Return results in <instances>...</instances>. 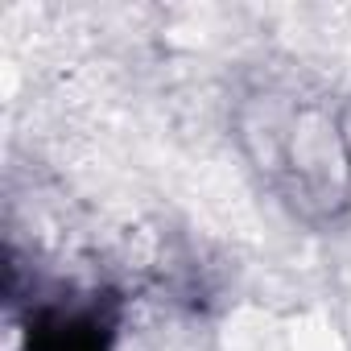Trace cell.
Segmentation results:
<instances>
[{"label": "cell", "instance_id": "1", "mask_svg": "<svg viewBox=\"0 0 351 351\" xmlns=\"http://www.w3.org/2000/svg\"><path fill=\"white\" fill-rule=\"evenodd\" d=\"M116 314L108 302H79V306H50L29 318L25 351H112Z\"/></svg>", "mask_w": 351, "mask_h": 351}, {"label": "cell", "instance_id": "2", "mask_svg": "<svg viewBox=\"0 0 351 351\" xmlns=\"http://www.w3.org/2000/svg\"><path fill=\"white\" fill-rule=\"evenodd\" d=\"M335 132H339V145H343V157H347V165H351V99L339 108V116H335Z\"/></svg>", "mask_w": 351, "mask_h": 351}]
</instances>
